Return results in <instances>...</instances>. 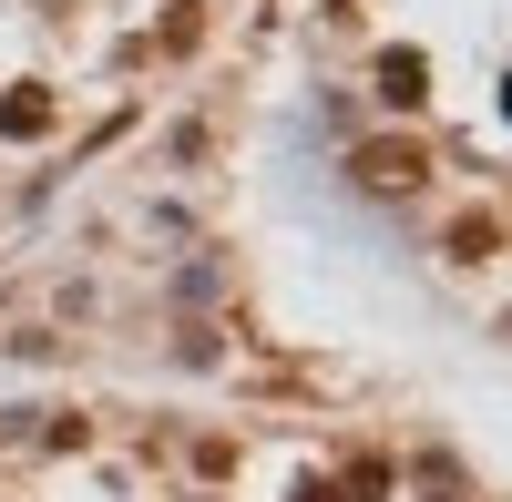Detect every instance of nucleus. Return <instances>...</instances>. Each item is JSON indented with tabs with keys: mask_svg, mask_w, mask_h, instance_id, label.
I'll use <instances>...</instances> for the list:
<instances>
[{
	"mask_svg": "<svg viewBox=\"0 0 512 502\" xmlns=\"http://www.w3.org/2000/svg\"><path fill=\"white\" fill-rule=\"evenodd\" d=\"M420 82H431V62H420V52H390V62H379V103H431V93H420Z\"/></svg>",
	"mask_w": 512,
	"mask_h": 502,
	"instance_id": "f257e3e1",
	"label": "nucleus"
},
{
	"mask_svg": "<svg viewBox=\"0 0 512 502\" xmlns=\"http://www.w3.org/2000/svg\"><path fill=\"white\" fill-rule=\"evenodd\" d=\"M359 175H369L379 195H390V185H420V154H410V144H400V154L379 144V154H359Z\"/></svg>",
	"mask_w": 512,
	"mask_h": 502,
	"instance_id": "f03ea898",
	"label": "nucleus"
}]
</instances>
